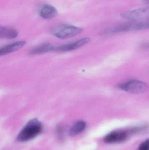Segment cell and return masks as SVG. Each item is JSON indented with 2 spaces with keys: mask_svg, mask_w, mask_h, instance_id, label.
Masks as SVG:
<instances>
[{
  "mask_svg": "<svg viewBox=\"0 0 149 150\" xmlns=\"http://www.w3.org/2000/svg\"><path fill=\"white\" fill-rule=\"evenodd\" d=\"M43 126L37 119H32L22 129L18 134L17 140L21 142L30 141L42 132Z\"/></svg>",
  "mask_w": 149,
  "mask_h": 150,
  "instance_id": "6da1fadb",
  "label": "cell"
},
{
  "mask_svg": "<svg viewBox=\"0 0 149 150\" xmlns=\"http://www.w3.org/2000/svg\"><path fill=\"white\" fill-rule=\"evenodd\" d=\"M82 29L73 25L59 24L52 28L51 33L55 37L60 39H67L80 34Z\"/></svg>",
  "mask_w": 149,
  "mask_h": 150,
  "instance_id": "7a4b0ae2",
  "label": "cell"
},
{
  "mask_svg": "<svg viewBox=\"0 0 149 150\" xmlns=\"http://www.w3.org/2000/svg\"><path fill=\"white\" fill-rule=\"evenodd\" d=\"M148 20L136 21L133 23L122 24L109 30L108 33H115L131 31L142 30L149 28Z\"/></svg>",
  "mask_w": 149,
  "mask_h": 150,
  "instance_id": "3957f363",
  "label": "cell"
},
{
  "mask_svg": "<svg viewBox=\"0 0 149 150\" xmlns=\"http://www.w3.org/2000/svg\"><path fill=\"white\" fill-rule=\"evenodd\" d=\"M120 88L130 93L140 94L145 92L148 88L146 83L137 80L129 81L120 86Z\"/></svg>",
  "mask_w": 149,
  "mask_h": 150,
  "instance_id": "277c9868",
  "label": "cell"
},
{
  "mask_svg": "<svg viewBox=\"0 0 149 150\" xmlns=\"http://www.w3.org/2000/svg\"><path fill=\"white\" fill-rule=\"evenodd\" d=\"M149 15V8H143L123 12L121 16L122 18L127 20L139 21L148 19Z\"/></svg>",
  "mask_w": 149,
  "mask_h": 150,
  "instance_id": "5b68a950",
  "label": "cell"
},
{
  "mask_svg": "<svg viewBox=\"0 0 149 150\" xmlns=\"http://www.w3.org/2000/svg\"><path fill=\"white\" fill-rule=\"evenodd\" d=\"M90 41V39L88 38H84L79 40L71 44L62 45L59 46H55L54 51L59 52H67L71 50H75L83 46Z\"/></svg>",
  "mask_w": 149,
  "mask_h": 150,
  "instance_id": "8992f818",
  "label": "cell"
},
{
  "mask_svg": "<svg viewBox=\"0 0 149 150\" xmlns=\"http://www.w3.org/2000/svg\"><path fill=\"white\" fill-rule=\"evenodd\" d=\"M127 137V133L124 131H115L112 132L106 136L104 138L105 143L113 144L124 142Z\"/></svg>",
  "mask_w": 149,
  "mask_h": 150,
  "instance_id": "52a82bcc",
  "label": "cell"
},
{
  "mask_svg": "<svg viewBox=\"0 0 149 150\" xmlns=\"http://www.w3.org/2000/svg\"><path fill=\"white\" fill-rule=\"evenodd\" d=\"M26 44L24 41H18L0 47V56L9 54L19 50Z\"/></svg>",
  "mask_w": 149,
  "mask_h": 150,
  "instance_id": "ba28073f",
  "label": "cell"
},
{
  "mask_svg": "<svg viewBox=\"0 0 149 150\" xmlns=\"http://www.w3.org/2000/svg\"><path fill=\"white\" fill-rule=\"evenodd\" d=\"M58 12L56 8L49 4L42 5L39 10V15L41 17L45 19H50L55 17Z\"/></svg>",
  "mask_w": 149,
  "mask_h": 150,
  "instance_id": "9c48e42d",
  "label": "cell"
},
{
  "mask_svg": "<svg viewBox=\"0 0 149 150\" xmlns=\"http://www.w3.org/2000/svg\"><path fill=\"white\" fill-rule=\"evenodd\" d=\"M55 48V46L50 43H43L32 48L30 51V53L33 54H42L48 52L54 51Z\"/></svg>",
  "mask_w": 149,
  "mask_h": 150,
  "instance_id": "30bf717a",
  "label": "cell"
},
{
  "mask_svg": "<svg viewBox=\"0 0 149 150\" xmlns=\"http://www.w3.org/2000/svg\"><path fill=\"white\" fill-rule=\"evenodd\" d=\"M86 127V124L85 122L83 121L77 122L70 129V135L71 137L78 135L85 130Z\"/></svg>",
  "mask_w": 149,
  "mask_h": 150,
  "instance_id": "8fae6325",
  "label": "cell"
},
{
  "mask_svg": "<svg viewBox=\"0 0 149 150\" xmlns=\"http://www.w3.org/2000/svg\"><path fill=\"white\" fill-rule=\"evenodd\" d=\"M18 33L16 30L13 28L3 27L0 33V37L6 39H13L17 37Z\"/></svg>",
  "mask_w": 149,
  "mask_h": 150,
  "instance_id": "7c38bea8",
  "label": "cell"
},
{
  "mask_svg": "<svg viewBox=\"0 0 149 150\" xmlns=\"http://www.w3.org/2000/svg\"><path fill=\"white\" fill-rule=\"evenodd\" d=\"M138 150H149V142L148 139L145 140L139 146Z\"/></svg>",
  "mask_w": 149,
  "mask_h": 150,
  "instance_id": "4fadbf2b",
  "label": "cell"
},
{
  "mask_svg": "<svg viewBox=\"0 0 149 150\" xmlns=\"http://www.w3.org/2000/svg\"><path fill=\"white\" fill-rule=\"evenodd\" d=\"M3 27H2V26H0V33H1V32L2 31L3 29Z\"/></svg>",
  "mask_w": 149,
  "mask_h": 150,
  "instance_id": "5bb4252c",
  "label": "cell"
}]
</instances>
